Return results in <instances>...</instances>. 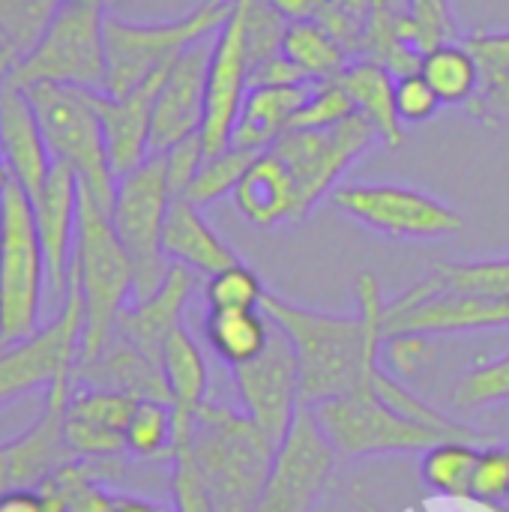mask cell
<instances>
[{"mask_svg":"<svg viewBox=\"0 0 509 512\" xmlns=\"http://www.w3.org/2000/svg\"><path fill=\"white\" fill-rule=\"evenodd\" d=\"M354 300V315L306 309L270 291L261 303V309L276 327L288 333L297 351L300 402L306 408L363 390L372 372L381 366V351L387 339V300L375 273H357Z\"/></svg>","mask_w":509,"mask_h":512,"instance_id":"6da1fadb","label":"cell"},{"mask_svg":"<svg viewBox=\"0 0 509 512\" xmlns=\"http://www.w3.org/2000/svg\"><path fill=\"white\" fill-rule=\"evenodd\" d=\"M276 444L246 414L204 402L189 435V456L216 512H255Z\"/></svg>","mask_w":509,"mask_h":512,"instance_id":"7a4b0ae2","label":"cell"},{"mask_svg":"<svg viewBox=\"0 0 509 512\" xmlns=\"http://www.w3.org/2000/svg\"><path fill=\"white\" fill-rule=\"evenodd\" d=\"M69 276L78 285L84 303V333L75 366V372H81L99 360L108 339L114 336L129 294H135L132 261L117 240L111 216L87 192H81L78 204V234Z\"/></svg>","mask_w":509,"mask_h":512,"instance_id":"3957f363","label":"cell"},{"mask_svg":"<svg viewBox=\"0 0 509 512\" xmlns=\"http://www.w3.org/2000/svg\"><path fill=\"white\" fill-rule=\"evenodd\" d=\"M105 3L60 0L39 39L12 60L9 81L105 90Z\"/></svg>","mask_w":509,"mask_h":512,"instance_id":"277c9868","label":"cell"},{"mask_svg":"<svg viewBox=\"0 0 509 512\" xmlns=\"http://www.w3.org/2000/svg\"><path fill=\"white\" fill-rule=\"evenodd\" d=\"M30 105L36 111L45 147L54 162L69 165L78 174L81 192H87L105 213H111L117 177L108 159V141L93 105V90L66 84H27Z\"/></svg>","mask_w":509,"mask_h":512,"instance_id":"5b68a950","label":"cell"},{"mask_svg":"<svg viewBox=\"0 0 509 512\" xmlns=\"http://www.w3.org/2000/svg\"><path fill=\"white\" fill-rule=\"evenodd\" d=\"M234 9V0H201L192 12L174 21H126L105 15V93L123 96L144 84L159 69L171 66L189 45L219 30Z\"/></svg>","mask_w":509,"mask_h":512,"instance_id":"8992f818","label":"cell"},{"mask_svg":"<svg viewBox=\"0 0 509 512\" xmlns=\"http://www.w3.org/2000/svg\"><path fill=\"white\" fill-rule=\"evenodd\" d=\"M48 267L30 195L9 180L0 192V348L39 330Z\"/></svg>","mask_w":509,"mask_h":512,"instance_id":"52a82bcc","label":"cell"},{"mask_svg":"<svg viewBox=\"0 0 509 512\" xmlns=\"http://www.w3.org/2000/svg\"><path fill=\"white\" fill-rule=\"evenodd\" d=\"M171 186L165 171V156L153 153L135 171L117 177V192L111 204V225L123 243L132 273H135V300L150 297L168 276L171 261L162 252V231L171 204Z\"/></svg>","mask_w":509,"mask_h":512,"instance_id":"ba28073f","label":"cell"},{"mask_svg":"<svg viewBox=\"0 0 509 512\" xmlns=\"http://www.w3.org/2000/svg\"><path fill=\"white\" fill-rule=\"evenodd\" d=\"M324 435L339 456H381V453H426L435 444L456 441V435L414 423L384 405L369 387L348 396L327 399L312 408ZM465 441V438H462Z\"/></svg>","mask_w":509,"mask_h":512,"instance_id":"9c48e42d","label":"cell"},{"mask_svg":"<svg viewBox=\"0 0 509 512\" xmlns=\"http://www.w3.org/2000/svg\"><path fill=\"white\" fill-rule=\"evenodd\" d=\"M84 333L81 291L69 276V291L54 321L27 336L24 342L0 348V408L30 390L51 387L60 381L75 384V366Z\"/></svg>","mask_w":509,"mask_h":512,"instance_id":"30bf717a","label":"cell"},{"mask_svg":"<svg viewBox=\"0 0 509 512\" xmlns=\"http://www.w3.org/2000/svg\"><path fill=\"white\" fill-rule=\"evenodd\" d=\"M339 453L315 420L312 408H300L285 438L276 444L267 486L255 512H312L336 474Z\"/></svg>","mask_w":509,"mask_h":512,"instance_id":"8fae6325","label":"cell"},{"mask_svg":"<svg viewBox=\"0 0 509 512\" xmlns=\"http://www.w3.org/2000/svg\"><path fill=\"white\" fill-rule=\"evenodd\" d=\"M333 204L354 222L399 240H438L465 231L450 204L402 183H357L333 189Z\"/></svg>","mask_w":509,"mask_h":512,"instance_id":"7c38bea8","label":"cell"},{"mask_svg":"<svg viewBox=\"0 0 509 512\" xmlns=\"http://www.w3.org/2000/svg\"><path fill=\"white\" fill-rule=\"evenodd\" d=\"M375 141H381L375 126L363 114H354L327 129H288L270 147L294 177L303 219L327 192H333L339 174Z\"/></svg>","mask_w":509,"mask_h":512,"instance_id":"4fadbf2b","label":"cell"},{"mask_svg":"<svg viewBox=\"0 0 509 512\" xmlns=\"http://www.w3.org/2000/svg\"><path fill=\"white\" fill-rule=\"evenodd\" d=\"M237 399L243 405V414L255 420V426L279 444L285 432L291 429L297 411L303 408L300 402V363L297 351L282 327L273 324L267 348L231 369Z\"/></svg>","mask_w":509,"mask_h":512,"instance_id":"5bb4252c","label":"cell"},{"mask_svg":"<svg viewBox=\"0 0 509 512\" xmlns=\"http://www.w3.org/2000/svg\"><path fill=\"white\" fill-rule=\"evenodd\" d=\"M249 90V60H246V0H234L228 21L219 27L207 72V102L201 138L207 156L231 147V135Z\"/></svg>","mask_w":509,"mask_h":512,"instance_id":"9a60e30c","label":"cell"},{"mask_svg":"<svg viewBox=\"0 0 509 512\" xmlns=\"http://www.w3.org/2000/svg\"><path fill=\"white\" fill-rule=\"evenodd\" d=\"M509 327V297H480V294H417L402 291L387 303L384 330L393 333H423L450 336L474 330Z\"/></svg>","mask_w":509,"mask_h":512,"instance_id":"2e32d148","label":"cell"},{"mask_svg":"<svg viewBox=\"0 0 509 512\" xmlns=\"http://www.w3.org/2000/svg\"><path fill=\"white\" fill-rule=\"evenodd\" d=\"M45 393V411L33 426L0 444V498L18 489H39L57 468L75 459L63 441V411L72 396V384L60 381Z\"/></svg>","mask_w":509,"mask_h":512,"instance_id":"e0dca14e","label":"cell"},{"mask_svg":"<svg viewBox=\"0 0 509 512\" xmlns=\"http://www.w3.org/2000/svg\"><path fill=\"white\" fill-rule=\"evenodd\" d=\"M210 54H213V42L198 39L171 63V69L156 93V105H153L150 156L165 153L177 141L201 132Z\"/></svg>","mask_w":509,"mask_h":512,"instance_id":"ac0fdd59","label":"cell"},{"mask_svg":"<svg viewBox=\"0 0 509 512\" xmlns=\"http://www.w3.org/2000/svg\"><path fill=\"white\" fill-rule=\"evenodd\" d=\"M78 204H81L78 174L69 165L54 162L45 189L39 192V198H33V213H36V228L48 267V297L57 303V309L63 306L69 291V270H72L75 234H78Z\"/></svg>","mask_w":509,"mask_h":512,"instance_id":"d6986e66","label":"cell"},{"mask_svg":"<svg viewBox=\"0 0 509 512\" xmlns=\"http://www.w3.org/2000/svg\"><path fill=\"white\" fill-rule=\"evenodd\" d=\"M138 399L117 390H72L63 411V441L75 459H111L126 450V429Z\"/></svg>","mask_w":509,"mask_h":512,"instance_id":"ffe728a7","label":"cell"},{"mask_svg":"<svg viewBox=\"0 0 509 512\" xmlns=\"http://www.w3.org/2000/svg\"><path fill=\"white\" fill-rule=\"evenodd\" d=\"M171 66L150 75L144 84L123 96H111L105 90H93V105L99 111L105 141H108V159L114 168V177H123L144 165L150 159V129H153V105L156 93L165 81Z\"/></svg>","mask_w":509,"mask_h":512,"instance_id":"44dd1931","label":"cell"},{"mask_svg":"<svg viewBox=\"0 0 509 512\" xmlns=\"http://www.w3.org/2000/svg\"><path fill=\"white\" fill-rule=\"evenodd\" d=\"M0 150L12 180L30 195V201L39 198L54 168V159L45 147L27 90L9 78L0 87Z\"/></svg>","mask_w":509,"mask_h":512,"instance_id":"7402d4cb","label":"cell"},{"mask_svg":"<svg viewBox=\"0 0 509 512\" xmlns=\"http://www.w3.org/2000/svg\"><path fill=\"white\" fill-rule=\"evenodd\" d=\"M195 276L183 264H171L165 282L144 300H135V306H126L117 318L114 336L126 339L132 348H138L144 357L162 366V351L168 336L180 327V315L192 297Z\"/></svg>","mask_w":509,"mask_h":512,"instance_id":"603a6c76","label":"cell"},{"mask_svg":"<svg viewBox=\"0 0 509 512\" xmlns=\"http://www.w3.org/2000/svg\"><path fill=\"white\" fill-rule=\"evenodd\" d=\"M234 204L243 213V219L258 228L303 222L294 177L273 150H264L252 159V165L246 168L243 180L234 189Z\"/></svg>","mask_w":509,"mask_h":512,"instance_id":"cb8c5ba5","label":"cell"},{"mask_svg":"<svg viewBox=\"0 0 509 512\" xmlns=\"http://www.w3.org/2000/svg\"><path fill=\"white\" fill-rule=\"evenodd\" d=\"M162 252L171 264H183L204 276H216L219 270L240 261L237 252L204 222L201 207H195L186 195H174L168 204Z\"/></svg>","mask_w":509,"mask_h":512,"instance_id":"d4e9b609","label":"cell"},{"mask_svg":"<svg viewBox=\"0 0 509 512\" xmlns=\"http://www.w3.org/2000/svg\"><path fill=\"white\" fill-rule=\"evenodd\" d=\"M162 372H165L171 411H174V444H171V453H174L180 447H189L192 423L201 405L207 402V384H210L204 354L183 324L165 342Z\"/></svg>","mask_w":509,"mask_h":512,"instance_id":"484cf974","label":"cell"},{"mask_svg":"<svg viewBox=\"0 0 509 512\" xmlns=\"http://www.w3.org/2000/svg\"><path fill=\"white\" fill-rule=\"evenodd\" d=\"M321 81L315 84H297V87H249L231 144L264 153L270 150L288 129L294 114L306 105V99L315 93Z\"/></svg>","mask_w":509,"mask_h":512,"instance_id":"4316f807","label":"cell"},{"mask_svg":"<svg viewBox=\"0 0 509 512\" xmlns=\"http://www.w3.org/2000/svg\"><path fill=\"white\" fill-rule=\"evenodd\" d=\"M75 384H87V387H99V390H117V393H126L135 399H159V402L171 405L162 366L153 363L150 357H144L138 348H132L120 336L108 339V345L96 363L75 372Z\"/></svg>","mask_w":509,"mask_h":512,"instance_id":"83f0119b","label":"cell"},{"mask_svg":"<svg viewBox=\"0 0 509 512\" xmlns=\"http://www.w3.org/2000/svg\"><path fill=\"white\" fill-rule=\"evenodd\" d=\"M339 84L354 99L357 114H363L375 126L378 138L390 150H399L405 141V123L396 111V75L381 63L357 60L339 75Z\"/></svg>","mask_w":509,"mask_h":512,"instance_id":"f1b7e54d","label":"cell"},{"mask_svg":"<svg viewBox=\"0 0 509 512\" xmlns=\"http://www.w3.org/2000/svg\"><path fill=\"white\" fill-rule=\"evenodd\" d=\"M273 333V321L264 309H210L204 321V336L213 354L234 366L255 360Z\"/></svg>","mask_w":509,"mask_h":512,"instance_id":"f546056e","label":"cell"},{"mask_svg":"<svg viewBox=\"0 0 509 512\" xmlns=\"http://www.w3.org/2000/svg\"><path fill=\"white\" fill-rule=\"evenodd\" d=\"M417 72L438 93L441 105H468L480 90V60L468 42H438L426 48Z\"/></svg>","mask_w":509,"mask_h":512,"instance_id":"4dcf8cb0","label":"cell"},{"mask_svg":"<svg viewBox=\"0 0 509 512\" xmlns=\"http://www.w3.org/2000/svg\"><path fill=\"white\" fill-rule=\"evenodd\" d=\"M282 54H288L312 81H336L351 66L348 48L321 21H291Z\"/></svg>","mask_w":509,"mask_h":512,"instance_id":"1f68e13d","label":"cell"},{"mask_svg":"<svg viewBox=\"0 0 509 512\" xmlns=\"http://www.w3.org/2000/svg\"><path fill=\"white\" fill-rule=\"evenodd\" d=\"M417 294H480L509 297V258L498 261H444L426 279L411 285Z\"/></svg>","mask_w":509,"mask_h":512,"instance_id":"d6a6232c","label":"cell"},{"mask_svg":"<svg viewBox=\"0 0 509 512\" xmlns=\"http://www.w3.org/2000/svg\"><path fill=\"white\" fill-rule=\"evenodd\" d=\"M480 450L474 441H444L423 453V480L429 489L447 495V498H471L474 468H477Z\"/></svg>","mask_w":509,"mask_h":512,"instance_id":"836d02e7","label":"cell"},{"mask_svg":"<svg viewBox=\"0 0 509 512\" xmlns=\"http://www.w3.org/2000/svg\"><path fill=\"white\" fill-rule=\"evenodd\" d=\"M174 444V411L168 402L159 399H138L129 429H126V450L138 459H171Z\"/></svg>","mask_w":509,"mask_h":512,"instance_id":"e575fe53","label":"cell"},{"mask_svg":"<svg viewBox=\"0 0 509 512\" xmlns=\"http://www.w3.org/2000/svg\"><path fill=\"white\" fill-rule=\"evenodd\" d=\"M258 153L252 150H243V147H225L222 153L216 156H207L204 165L198 168L195 180L189 183L186 189V198L195 204V207H207L213 201H219L222 195H234L237 183L243 180L246 168L252 165Z\"/></svg>","mask_w":509,"mask_h":512,"instance_id":"d590c367","label":"cell"},{"mask_svg":"<svg viewBox=\"0 0 509 512\" xmlns=\"http://www.w3.org/2000/svg\"><path fill=\"white\" fill-rule=\"evenodd\" d=\"M39 489L60 498L69 512H114V495L105 492L78 459L57 468Z\"/></svg>","mask_w":509,"mask_h":512,"instance_id":"8d00e7d4","label":"cell"},{"mask_svg":"<svg viewBox=\"0 0 509 512\" xmlns=\"http://www.w3.org/2000/svg\"><path fill=\"white\" fill-rule=\"evenodd\" d=\"M51 0H0V51L21 57L48 24Z\"/></svg>","mask_w":509,"mask_h":512,"instance_id":"74e56055","label":"cell"},{"mask_svg":"<svg viewBox=\"0 0 509 512\" xmlns=\"http://www.w3.org/2000/svg\"><path fill=\"white\" fill-rule=\"evenodd\" d=\"M204 297L210 309H261L267 288L252 267L237 261L207 279Z\"/></svg>","mask_w":509,"mask_h":512,"instance_id":"f35d334b","label":"cell"},{"mask_svg":"<svg viewBox=\"0 0 509 512\" xmlns=\"http://www.w3.org/2000/svg\"><path fill=\"white\" fill-rule=\"evenodd\" d=\"M396 30L405 42L417 45L420 51L447 42L453 33L450 3L447 0H405V12L396 15Z\"/></svg>","mask_w":509,"mask_h":512,"instance_id":"ab89813d","label":"cell"},{"mask_svg":"<svg viewBox=\"0 0 509 512\" xmlns=\"http://www.w3.org/2000/svg\"><path fill=\"white\" fill-rule=\"evenodd\" d=\"M357 105L348 96V90L336 81H321L315 87V93L306 99V105L294 114L291 129H327V126H339L342 120L354 117Z\"/></svg>","mask_w":509,"mask_h":512,"instance_id":"60d3db41","label":"cell"},{"mask_svg":"<svg viewBox=\"0 0 509 512\" xmlns=\"http://www.w3.org/2000/svg\"><path fill=\"white\" fill-rule=\"evenodd\" d=\"M498 402H509V357L477 366L456 387L459 411H477V408H489Z\"/></svg>","mask_w":509,"mask_h":512,"instance_id":"b9f144b4","label":"cell"},{"mask_svg":"<svg viewBox=\"0 0 509 512\" xmlns=\"http://www.w3.org/2000/svg\"><path fill=\"white\" fill-rule=\"evenodd\" d=\"M432 339L435 336H423V333H393L384 339L381 363L396 378L423 375L429 369V363L435 360V342Z\"/></svg>","mask_w":509,"mask_h":512,"instance_id":"7bdbcfd3","label":"cell"},{"mask_svg":"<svg viewBox=\"0 0 509 512\" xmlns=\"http://www.w3.org/2000/svg\"><path fill=\"white\" fill-rule=\"evenodd\" d=\"M171 498L174 512H216L213 498L189 456V447H180L171 453Z\"/></svg>","mask_w":509,"mask_h":512,"instance_id":"ee69618b","label":"cell"},{"mask_svg":"<svg viewBox=\"0 0 509 512\" xmlns=\"http://www.w3.org/2000/svg\"><path fill=\"white\" fill-rule=\"evenodd\" d=\"M438 108H441V99L420 72H408L396 78V111L405 126L429 123Z\"/></svg>","mask_w":509,"mask_h":512,"instance_id":"f6af8a7d","label":"cell"},{"mask_svg":"<svg viewBox=\"0 0 509 512\" xmlns=\"http://www.w3.org/2000/svg\"><path fill=\"white\" fill-rule=\"evenodd\" d=\"M509 495V450L504 447H486L480 450L471 498L477 501H501Z\"/></svg>","mask_w":509,"mask_h":512,"instance_id":"bcb514c9","label":"cell"},{"mask_svg":"<svg viewBox=\"0 0 509 512\" xmlns=\"http://www.w3.org/2000/svg\"><path fill=\"white\" fill-rule=\"evenodd\" d=\"M165 171H168V186H171V195H186L189 183L195 180L198 168L204 165L207 159V150H204V138L201 132L177 141L174 147H168L165 153Z\"/></svg>","mask_w":509,"mask_h":512,"instance_id":"7dc6e473","label":"cell"},{"mask_svg":"<svg viewBox=\"0 0 509 512\" xmlns=\"http://www.w3.org/2000/svg\"><path fill=\"white\" fill-rule=\"evenodd\" d=\"M297 84H315V81L282 51L267 57L249 72V87H297Z\"/></svg>","mask_w":509,"mask_h":512,"instance_id":"c3c4849f","label":"cell"},{"mask_svg":"<svg viewBox=\"0 0 509 512\" xmlns=\"http://www.w3.org/2000/svg\"><path fill=\"white\" fill-rule=\"evenodd\" d=\"M0 512H69L60 498L45 489H18L0 498Z\"/></svg>","mask_w":509,"mask_h":512,"instance_id":"681fc988","label":"cell"},{"mask_svg":"<svg viewBox=\"0 0 509 512\" xmlns=\"http://www.w3.org/2000/svg\"><path fill=\"white\" fill-rule=\"evenodd\" d=\"M282 15L285 21H318V15L327 9L330 0H270Z\"/></svg>","mask_w":509,"mask_h":512,"instance_id":"f907efd6","label":"cell"},{"mask_svg":"<svg viewBox=\"0 0 509 512\" xmlns=\"http://www.w3.org/2000/svg\"><path fill=\"white\" fill-rule=\"evenodd\" d=\"M114 512H171L147 498H135V495H114Z\"/></svg>","mask_w":509,"mask_h":512,"instance_id":"816d5d0a","label":"cell"},{"mask_svg":"<svg viewBox=\"0 0 509 512\" xmlns=\"http://www.w3.org/2000/svg\"><path fill=\"white\" fill-rule=\"evenodd\" d=\"M342 9H348L351 15H357L360 21H369V12L375 6V0H336Z\"/></svg>","mask_w":509,"mask_h":512,"instance_id":"f5cc1de1","label":"cell"},{"mask_svg":"<svg viewBox=\"0 0 509 512\" xmlns=\"http://www.w3.org/2000/svg\"><path fill=\"white\" fill-rule=\"evenodd\" d=\"M12 60H15L12 54H3V51H0V87H3V84H6V78H9Z\"/></svg>","mask_w":509,"mask_h":512,"instance_id":"db71d44e","label":"cell"},{"mask_svg":"<svg viewBox=\"0 0 509 512\" xmlns=\"http://www.w3.org/2000/svg\"><path fill=\"white\" fill-rule=\"evenodd\" d=\"M9 180H12V174H9V165H6V159H3V150H0V192L9 186Z\"/></svg>","mask_w":509,"mask_h":512,"instance_id":"11a10c76","label":"cell"}]
</instances>
